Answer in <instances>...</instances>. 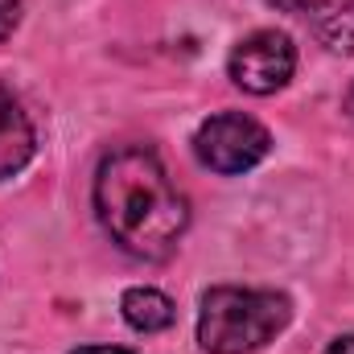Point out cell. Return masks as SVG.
Masks as SVG:
<instances>
[{
	"mask_svg": "<svg viewBox=\"0 0 354 354\" xmlns=\"http://www.w3.org/2000/svg\"><path fill=\"white\" fill-rule=\"evenodd\" d=\"M95 210L111 243L136 260H165L189 227V202L177 189L161 157L132 145L99 161Z\"/></svg>",
	"mask_w": 354,
	"mask_h": 354,
	"instance_id": "6da1fadb",
	"label": "cell"
},
{
	"mask_svg": "<svg viewBox=\"0 0 354 354\" xmlns=\"http://www.w3.org/2000/svg\"><path fill=\"white\" fill-rule=\"evenodd\" d=\"M292 322V301L276 288L218 284L198 309V346L206 354H256Z\"/></svg>",
	"mask_w": 354,
	"mask_h": 354,
	"instance_id": "7a4b0ae2",
	"label": "cell"
},
{
	"mask_svg": "<svg viewBox=\"0 0 354 354\" xmlns=\"http://www.w3.org/2000/svg\"><path fill=\"white\" fill-rule=\"evenodd\" d=\"M272 153V136L260 120L243 115V111H223V115H210L198 132H194V157L214 169V174H248L256 169Z\"/></svg>",
	"mask_w": 354,
	"mask_h": 354,
	"instance_id": "3957f363",
	"label": "cell"
},
{
	"mask_svg": "<svg viewBox=\"0 0 354 354\" xmlns=\"http://www.w3.org/2000/svg\"><path fill=\"white\" fill-rule=\"evenodd\" d=\"M227 71H231V83L248 95H276L297 71V46L288 41V33L260 29L231 50Z\"/></svg>",
	"mask_w": 354,
	"mask_h": 354,
	"instance_id": "277c9868",
	"label": "cell"
},
{
	"mask_svg": "<svg viewBox=\"0 0 354 354\" xmlns=\"http://www.w3.org/2000/svg\"><path fill=\"white\" fill-rule=\"evenodd\" d=\"M33 149H37V136H33L29 115L8 91H0V181L21 174L33 161Z\"/></svg>",
	"mask_w": 354,
	"mask_h": 354,
	"instance_id": "5b68a950",
	"label": "cell"
},
{
	"mask_svg": "<svg viewBox=\"0 0 354 354\" xmlns=\"http://www.w3.org/2000/svg\"><path fill=\"white\" fill-rule=\"evenodd\" d=\"M309 25L317 41L334 54H354V0H313Z\"/></svg>",
	"mask_w": 354,
	"mask_h": 354,
	"instance_id": "8992f818",
	"label": "cell"
},
{
	"mask_svg": "<svg viewBox=\"0 0 354 354\" xmlns=\"http://www.w3.org/2000/svg\"><path fill=\"white\" fill-rule=\"evenodd\" d=\"M120 313H124V322L132 326V330H140V334H161V330H169L177 317L174 301L161 292V288H128L124 297H120Z\"/></svg>",
	"mask_w": 354,
	"mask_h": 354,
	"instance_id": "52a82bcc",
	"label": "cell"
},
{
	"mask_svg": "<svg viewBox=\"0 0 354 354\" xmlns=\"http://www.w3.org/2000/svg\"><path fill=\"white\" fill-rule=\"evenodd\" d=\"M17 25H21V0H0V41L12 37Z\"/></svg>",
	"mask_w": 354,
	"mask_h": 354,
	"instance_id": "ba28073f",
	"label": "cell"
},
{
	"mask_svg": "<svg viewBox=\"0 0 354 354\" xmlns=\"http://www.w3.org/2000/svg\"><path fill=\"white\" fill-rule=\"evenodd\" d=\"M326 354H354V334H342V338H334Z\"/></svg>",
	"mask_w": 354,
	"mask_h": 354,
	"instance_id": "9c48e42d",
	"label": "cell"
},
{
	"mask_svg": "<svg viewBox=\"0 0 354 354\" xmlns=\"http://www.w3.org/2000/svg\"><path fill=\"white\" fill-rule=\"evenodd\" d=\"M75 354H136V351H124V346H83Z\"/></svg>",
	"mask_w": 354,
	"mask_h": 354,
	"instance_id": "30bf717a",
	"label": "cell"
},
{
	"mask_svg": "<svg viewBox=\"0 0 354 354\" xmlns=\"http://www.w3.org/2000/svg\"><path fill=\"white\" fill-rule=\"evenodd\" d=\"M346 111L354 115V83H351V91H346Z\"/></svg>",
	"mask_w": 354,
	"mask_h": 354,
	"instance_id": "8fae6325",
	"label": "cell"
}]
</instances>
